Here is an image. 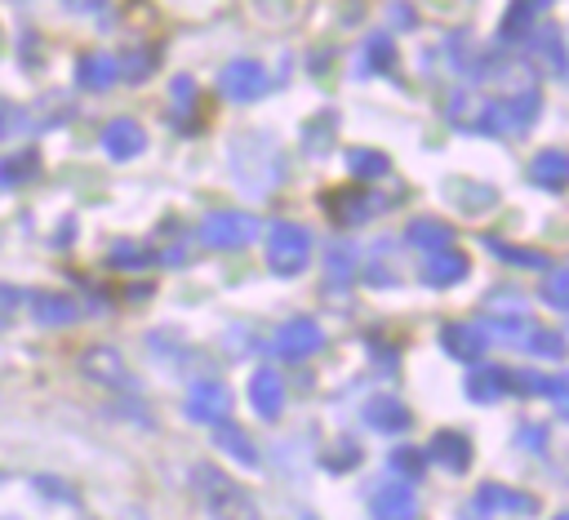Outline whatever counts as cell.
Masks as SVG:
<instances>
[{
  "label": "cell",
  "instance_id": "cell-32",
  "mask_svg": "<svg viewBox=\"0 0 569 520\" xmlns=\"http://www.w3.org/2000/svg\"><path fill=\"white\" fill-rule=\"evenodd\" d=\"M107 258H111L116 267H120V262H124V267H138V262H147V253H142L138 244H111V253H107Z\"/></svg>",
  "mask_w": 569,
  "mask_h": 520
},
{
  "label": "cell",
  "instance_id": "cell-9",
  "mask_svg": "<svg viewBox=\"0 0 569 520\" xmlns=\"http://www.w3.org/2000/svg\"><path fill=\"white\" fill-rule=\"evenodd\" d=\"M529 178L542 187V191H565L569 187V151L560 147H542L529 164Z\"/></svg>",
  "mask_w": 569,
  "mask_h": 520
},
{
  "label": "cell",
  "instance_id": "cell-23",
  "mask_svg": "<svg viewBox=\"0 0 569 520\" xmlns=\"http://www.w3.org/2000/svg\"><path fill=\"white\" fill-rule=\"evenodd\" d=\"M222 409H227V391L218 382H204V387L191 391V413L196 418H218Z\"/></svg>",
  "mask_w": 569,
  "mask_h": 520
},
{
  "label": "cell",
  "instance_id": "cell-3",
  "mask_svg": "<svg viewBox=\"0 0 569 520\" xmlns=\"http://www.w3.org/2000/svg\"><path fill=\"white\" fill-rule=\"evenodd\" d=\"M311 258V231L298 222H271L267 227V267L276 276H298Z\"/></svg>",
  "mask_w": 569,
  "mask_h": 520
},
{
  "label": "cell",
  "instance_id": "cell-11",
  "mask_svg": "<svg viewBox=\"0 0 569 520\" xmlns=\"http://www.w3.org/2000/svg\"><path fill=\"white\" fill-rule=\"evenodd\" d=\"M76 80H80L89 93H93V89H107V84L120 80V62H116L111 53H102V49L80 53V58H76Z\"/></svg>",
  "mask_w": 569,
  "mask_h": 520
},
{
  "label": "cell",
  "instance_id": "cell-7",
  "mask_svg": "<svg viewBox=\"0 0 569 520\" xmlns=\"http://www.w3.org/2000/svg\"><path fill=\"white\" fill-rule=\"evenodd\" d=\"M467 271H471V262H467V253H458V249L427 253V262H422V280H427L431 289H449V284H458Z\"/></svg>",
  "mask_w": 569,
  "mask_h": 520
},
{
  "label": "cell",
  "instance_id": "cell-25",
  "mask_svg": "<svg viewBox=\"0 0 569 520\" xmlns=\"http://www.w3.org/2000/svg\"><path fill=\"white\" fill-rule=\"evenodd\" d=\"M542 298L560 311H569V267H551L547 280H542Z\"/></svg>",
  "mask_w": 569,
  "mask_h": 520
},
{
  "label": "cell",
  "instance_id": "cell-13",
  "mask_svg": "<svg viewBox=\"0 0 569 520\" xmlns=\"http://www.w3.org/2000/svg\"><path fill=\"white\" fill-rule=\"evenodd\" d=\"M102 147H107V156L129 160V156H138V151L147 147V133H142L138 120H111V124L102 129Z\"/></svg>",
  "mask_w": 569,
  "mask_h": 520
},
{
  "label": "cell",
  "instance_id": "cell-15",
  "mask_svg": "<svg viewBox=\"0 0 569 520\" xmlns=\"http://www.w3.org/2000/svg\"><path fill=\"white\" fill-rule=\"evenodd\" d=\"M449 222H440V218H413L409 227H405V240L413 244V249H427V253H440V249H449Z\"/></svg>",
  "mask_w": 569,
  "mask_h": 520
},
{
  "label": "cell",
  "instance_id": "cell-24",
  "mask_svg": "<svg viewBox=\"0 0 569 520\" xmlns=\"http://www.w3.org/2000/svg\"><path fill=\"white\" fill-rule=\"evenodd\" d=\"M169 102H173V116H178L182 133H191V124H187V107L196 102V80H191V76H173V84H169Z\"/></svg>",
  "mask_w": 569,
  "mask_h": 520
},
{
  "label": "cell",
  "instance_id": "cell-12",
  "mask_svg": "<svg viewBox=\"0 0 569 520\" xmlns=\"http://www.w3.org/2000/svg\"><path fill=\"white\" fill-rule=\"evenodd\" d=\"M445 200H453V209H462V213H485V209H493V187H485V182H471V178H445Z\"/></svg>",
  "mask_w": 569,
  "mask_h": 520
},
{
  "label": "cell",
  "instance_id": "cell-21",
  "mask_svg": "<svg viewBox=\"0 0 569 520\" xmlns=\"http://www.w3.org/2000/svg\"><path fill=\"white\" fill-rule=\"evenodd\" d=\"M391 58H396L391 40L387 36H369L365 49H360V71H391Z\"/></svg>",
  "mask_w": 569,
  "mask_h": 520
},
{
  "label": "cell",
  "instance_id": "cell-5",
  "mask_svg": "<svg viewBox=\"0 0 569 520\" xmlns=\"http://www.w3.org/2000/svg\"><path fill=\"white\" fill-rule=\"evenodd\" d=\"M267 67L262 62H253V58H236V62H227L222 71H218V93L227 98V102H253V98H262L267 93Z\"/></svg>",
  "mask_w": 569,
  "mask_h": 520
},
{
  "label": "cell",
  "instance_id": "cell-18",
  "mask_svg": "<svg viewBox=\"0 0 569 520\" xmlns=\"http://www.w3.org/2000/svg\"><path fill=\"white\" fill-rule=\"evenodd\" d=\"M84 373L98 378V382H124V378H129L124 364H120V356H116L111 347H93V351H84Z\"/></svg>",
  "mask_w": 569,
  "mask_h": 520
},
{
  "label": "cell",
  "instance_id": "cell-6",
  "mask_svg": "<svg viewBox=\"0 0 569 520\" xmlns=\"http://www.w3.org/2000/svg\"><path fill=\"white\" fill-rule=\"evenodd\" d=\"M387 200L373 196V191H356V187H342V191H325V213L338 222V227H360L369 222L373 213H382Z\"/></svg>",
  "mask_w": 569,
  "mask_h": 520
},
{
  "label": "cell",
  "instance_id": "cell-4",
  "mask_svg": "<svg viewBox=\"0 0 569 520\" xmlns=\"http://www.w3.org/2000/svg\"><path fill=\"white\" fill-rule=\"evenodd\" d=\"M253 236H262V222L240 209H213L200 222V244L209 249H244Z\"/></svg>",
  "mask_w": 569,
  "mask_h": 520
},
{
  "label": "cell",
  "instance_id": "cell-20",
  "mask_svg": "<svg viewBox=\"0 0 569 520\" xmlns=\"http://www.w3.org/2000/svg\"><path fill=\"white\" fill-rule=\"evenodd\" d=\"M36 164H40V156H36V151L4 156V160H0V187H18V182H27V178L36 173Z\"/></svg>",
  "mask_w": 569,
  "mask_h": 520
},
{
  "label": "cell",
  "instance_id": "cell-22",
  "mask_svg": "<svg viewBox=\"0 0 569 520\" xmlns=\"http://www.w3.org/2000/svg\"><path fill=\"white\" fill-rule=\"evenodd\" d=\"M347 169L356 178H382L387 173V156L382 151H369V147H351L347 151Z\"/></svg>",
  "mask_w": 569,
  "mask_h": 520
},
{
  "label": "cell",
  "instance_id": "cell-19",
  "mask_svg": "<svg viewBox=\"0 0 569 520\" xmlns=\"http://www.w3.org/2000/svg\"><path fill=\"white\" fill-rule=\"evenodd\" d=\"M440 342H445L453 356H476V351L485 347V338H480L476 324H449V329H440Z\"/></svg>",
  "mask_w": 569,
  "mask_h": 520
},
{
  "label": "cell",
  "instance_id": "cell-27",
  "mask_svg": "<svg viewBox=\"0 0 569 520\" xmlns=\"http://www.w3.org/2000/svg\"><path fill=\"white\" fill-rule=\"evenodd\" d=\"M333 142V116L325 111V116H316L311 124H307V133H302V147L307 151H325Z\"/></svg>",
  "mask_w": 569,
  "mask_h": 520
},
{
  "label": "cell",
  "instance_id": "cell-14",
  "mask_svg": "<svg viewBox=\"0 0 569 520\" xmlns=\"http://www.w3.org/2000/svg\"><path fill=\"white\" fill-rule=\"evenodd\" d=\"M556 0H511L507 18H502V40H525L533 31V22L551 9Z\"/></svg>",
  "mask_w": 569,
  "mask_h": 520
},
{
  "label": "cell",
  "instance_id": "cell-31",
  "mask_svg": "<svg viewBox=\"0 0 569 520\" xmlns=\"http://www.w3.org/2000/svg\"><path fill=\"white\" fill-rule=\"evenodd\" d=\"M27 120V111H18L9 98H0V142L9 138V133H18V124Z\"/></svg>",
  "mask_w": 569,
  "mask_h": 520
},
{
  "label": "cell",
  "instance_id": "cell-34",
  "mask_svg": "<svg viewBox=\"0 0 569 520\" xmlns=\"http://www.w3.org/2000/svg\"><path fill=\"white\" fill-rule=\"evenodd\" d=\"M9 307H18V289L0 284V311H9Z\"/></svg>",
  "mask_w": 569,
  "mask_h": 520
},
{
  "label": "cell",
  "instance_id": "cell-2",
  "mask_svg": "<svg viewBox=\"0 0 569 520\" xmlns=\"http://www.w3.org/2000/svg\"><path fill=\"white\" fill-rule=\"evenodd\" d=\"M538 107H542L538 89L498 93V98H489V107H485V124H480V133H525V129L538 120Z\"/></svg>",
  "mask_w": 569,
  "mask_h": 520
},
{
  "label": "cell",
  "instance_id": "cell-16",
  "mask_svg": "<svg viewBox=\"0 0 569 520\" xmlns=\"http://www.w3.org/2000/svg\"><path fill=\"white\" fill-rule=\"evenodd\" d=\"M525 40H529V58H538V67H551V71L565 67V49H560V31L556 27H533Z\"/></svg>",
  "mask_w": 569,
  "mask_h": 520
},
{
  "label": "cell",
  "instance_id": "cell-26",
  "mask_svg": "<svg viewBox=\"0 0 569 520\" xmlns=\"http://www.w3.org/2000/svg\"><path fill=\"white\" fill-rule=\"evenodd\" d=\"M151 67H156V49H151V44H142V49L124 53V62H120V76H124V80H142Z\"/></svg>",
  "mask_w": 569,
  "mask_h": 520
},
{
  "label": "cell",
  "instance_id": "cell-28",
  "mask_svg": "<svg viewBox=\"0 0 569 520\" xmlns=\"http://www.w3.org/2000/svg\"><path fill=\"white\" fill-rule=\"evenodd\" d=\"M67 111H71V102H67V98H44V102H40V107H36L27 120H31L36 129H49V124H58Z\"/></svg>",
  "mask_w": 569,
  "mask_h": 520
},
{
  "label": "cell",
  "instance_id": "cell-33",
  "mask_svg": "<svg viewBox=\"0 0 569 520\" xmlns=\"http://www.w3.org/2000/svg\"><path fill=\"white\" fill-rule=\"evenodd\" d=\"M67 9H76V13H89V9H102L107 0H62Z\"/></svg>",
  "mask_w": 569,
  "mask_h": 520
},
{
  "label": "cell",
  "instance_id": "cell-17",
  "mask_svg": "<svg viewBox=\"0 0 569 520\" xmlns=\"http://www.w3.org/2000/svg\"><path fill=\"white\" fill-rule=\"evenodd\" d=\"M31 302H36L31 316H36L40 324H71V320L80 316L76 298H67V293H36Z\"/></svg>",
  "mask_w": 569,
  "mask_h": 520
},
{
  "label": "cell",
  "instance_id": "cell-10",
  "mask_svg": "<svg viewBox=\"0 0 569 520\" xmlns=\"http://www.w3.org/2000/svg\"><path fill=\"white\" fill-rule=\"evenodd\" d=\"M320 347V329H316V320H289V324H280V333H276V351L280 356H289V360H302V356H311Z\"/></svg>",
  "mask_w": 569,
  "mask_h": 520
},
{
  "label": "cell",
  "instance_id": "cell-29",
  "mask_svg": "<svg viewBox=\"0 0 569 520\" xmlns=\"http://www.w3.org/2000/svg\"><path fill=\"white\" fill-rule=\"evenodd\" d=\"M253 400H258L267 413L280 404V382H276V373H258V378H253Z\"/></svg>",
  "mask_w": 569,
  "mask_h": 520
},
{
  "label": "cell",
  "instance_id": "cell-8",
  "mask_svg": "<svg viewBox=\"0 0 569 520\" xmlns=\"http://www.w3.org/2000/svg\"><path fill=\"white\" fill-rule=\"evenodd\" d=\"M489 329L502 333V338H516L520 347H529L538 356H560V338L547 333V329H538V324H529V320H493Z\"/></svg>",
  "mask_w": 569,
  "mask_h": 520
},
{
  "label": "cell",
  "instance_id": "cell-30",
  "mask_svg": "<svg viewBox=\"0 0 569 520\" xmlns=\"http://www.w3.org/2000/svg\"><path fill=\"white\" fill-rule=\"evenodd\" d=\"M493 244V253H502V258H511V262H525V267H542L547 258L542 253H533V249H511V244H502V240H489Z\"/></svg>",
  "mask_w": 569,
  "mask_h": 520
},
{
  "label": "cell",
  "instance_id": "cell-1",
  "mask_svg": "<svg viewBox=\"0 0 569 520\" xmlns=\"http://www.w3.org/2000/svg\"><path fill=\"white\" fill-rule=\"evenodd\" d=\"M227 160H231V173L249 187V191H271L284 173V156L276 147V138L267 133H240L227 142Z\"/></svg>",
  "mask_w": 569,
  "mask_h": 520
}]
</instances>
